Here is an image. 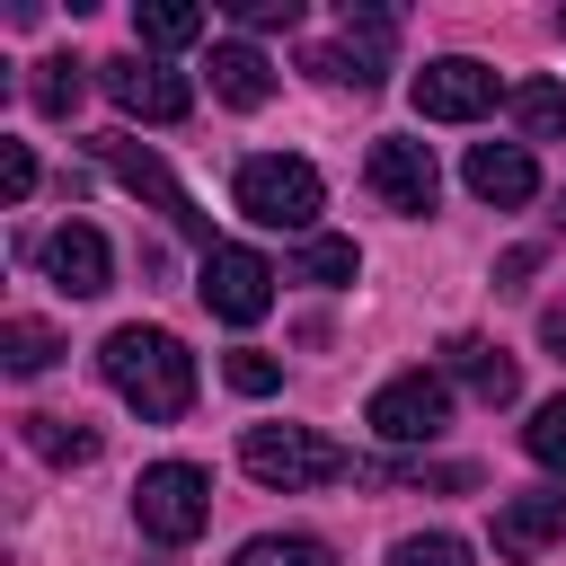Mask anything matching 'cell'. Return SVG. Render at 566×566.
<instances>
[{"label":"cell","mask_w":566,"mask_h":566,"mask_svg":"<svg viewBox=\"0 0 566 566\" xmlns=\"http://www.w3.org/2000/svg\"><path fill=\"white\" fill-rule=\"evenodd\" d=\"M97 159L115 168V186H124V195H142V203H159V212H168V221H177L186 239H203V212H195V203H186V186H177V177L159 168V150H142V142H124V133H106V142H97Z\"/></svg>","instance_id":"obj_8"},{"label":"cell","mask_w":566,"mask_h":566,"mask_svg":"<svg viewBox=\"0 0 566 566\" xmlns=\"http://www.w3.org/2000/svg\"><path fill=\"white\" fill-rule=\"evenodd\" d=\"M460 177H469V195H478V203H495V212H513V203H531V195H539V168H531V150H522V142H478Z\"/></svg>","instance_id":"obj_12"},{"label":"cell","mask_w":566,"mask_h":566,"mask_svg":"<svg viewBox=\"0 0 566 566\" xmlns=\"http://www.w3.org/2000/svg\"><path fill=\"white\" fill-rule=\"evenodd\" d=\"M363 177H371V195H380L389 212H433V195H442V168H433L424 142H371Z\"/></svg>","instance_id":"obj_9"},{"label":"cell","mask_w":566,"mask_h":566,"mask_svg":"<svg viewBox=\"0 0 566 566\" xmlns=\"http://www.w3.org/2000/svg\"><path fill=\"white\" fill-rule=\"evenodd\" d=\"M513 124H522L531 142H557V133H566V88H557V80H522V88H513Z\"/></svg>","instance_id":"obj_18"},{"label":"cell","mask_w":566,"mask_h":566,"mask_svg":"<svg viewBox=\"0 0 566 566\" xmlns=\"http://www.w3.org/2000/svg\"><path fill=\"white\" fill-rule=\"evenodd\" d=\"M354 265H363L354 239H310V248H301V274H310V283H354Z\"/></svg>","instance_id":"obj_24"},{"label":"cell","mask_w":566,"mask_h":566,"mask_svg":"<svg viewBox=\"0 0 566 566\" xmlns=\"http://www.w3.org/2000/svg\"><path fill=\"white\" fill-rule=\"evenodd\" d=\"M212 97H221V106H239V115H248V106H265V97H274V62H265L256 44H239V35H230V44H212Z\"/></svg>","instance_id":"obj_14"},{"label":"cell","mask_w":566,"mask_h":566,"mask_svg":"<svg viewBox=\"0 0 566 566\" xmlns=\"http://www.w3.org/2000/svg\"><path fill=\"white\" fill-rule=\"evenodd\" d=\"M53 354H62V336H53L44 318H9V327H0V363H9L18 380H27V371H44Z\"/></svg>","instance_id":"obj_19"},{"label":"cell","mask_w":566,"mask_h":566,"mask_svg":"<svg viewBox=\"0 0 566 566\" xmlns=\"http://www.w3.org/2000/svg\"><path fill=\"white\" fill-rule=\"evenodd\" d=\"M97 371L115 380L124 407H142L150 424H177L195 407V354L168 336V327H115L97 345Z\"/></svg>","instance_id":"obj_1"},{"label":"cell","mask_w":566,"mask_h":566,"mask_svg":"<svg viewBox=\"0 0 566 566\" xmlns=\"http://www.w3.org/2000/svg\"><path fill=\"white\" fill-rule=\"evenodd\" d=\"M203 310L212 318H230V327H256L265 310H274V265L256 256V248H203Z\"/></svg>","instance_id":"obj_6"},{"label":"cell","mask_w":566,"mask_h":566,"mask_svg":"<svg viewBox=\"0 0 566 566\" xmlns=\"http://www.w3.org/2000/svg\"><path fill=\"white\" fill-rule=\"evenodd\" d=\"M35 256H44V274H53L71 301H97V292H106V274H115V256H106V239H97L88 221H62Z\"/></svg>","instance_id":"obj_11"},{"label":"cell","mask_w":566,"mask_h":566,"mask_svg":"<svg viewBox=\"0 0 566 566\" xmlns=\"http://www.w3.org/2000/svg\"><path fill=\"white\" fill-rule=\"evenodd\" d=\"M0 195H9V203L35 195V159H27V142H0Z\"/></svg>","instance_id":"obj_26"},{"label":"cell","mask_w":566,"mask_h":566,"mask_svg":"<svg viewBox=\"0 0 566 566\" xmlns=\"http://www.w3.org/2000/svg\"><path fill=\"white\" fill-rule=\"evenodd\" d=\"M133 35H142L150 53H177V44L203 35V9H195V0H142V9H133Z\"/></svg>","instance_id":"obj_17"},{"label":"cell","mask_w":566,"mask_h":566,"mask_svg":"<svg viewBox=\"0 0 566 566\" xmlns=\"http://www.w3.org/2000/svg\"><path fill=\"white\" fill-rule=\"evenodd\" d=\"M221 380H230L239 398H265V389H283V363H274V354H248V345H239V354L221 363Z\"/></svg>","instance_id":"obj_25"},{"label":"cell","mask_w":566,"mask_h":566,"mask_svg":"<svg viewBox=\"0 0 566 566\" xmlns=\"http://www.w3.org/2000/svg\"><path fill=\"white\" fill-rule=\"evenodd\" d=\"M539 345L566 363V301H548V310H539Z\"/></svg>","instance_id":"obj_28"},{"label":"cell","mask_w":566,"mask_h":566,"mask_svg":"<svg viewBox=\"0 0 566 566\" xmlns=\"http://www.w3.org/2000/svg\"><path fill=\"white\" fill-rule=\"evenodd\" d=\"M230 18H239V27H292L301 0H230Z\"/></svg>","instance_id":"obj_27"},{"label":"cell","mask_w":566,"mask_h":566,"mask_svg":"<svg viewBox=\"0 0 566 566\" xmlns=\"http://www.w3.org/2000/svg\"><path fill=\"white\" fill-rule=\"evenodd\" d=\"M239 566H336V557H327V539H283V531H265V539L239 548Z\"/></svg>","instance_id":"obj_20"},{"label":"cell","mask_w":566,"mask_h":566,"mask_svg":"<svg viewBox=\"0 0 566 566\" xmlns=\"http://www.w3.org/2000/svg\"><path fill=\"white\" fill-rule=\"evenodd\" d=\"M557 27H566V18H557Z\"/></svg>","instance_id":"obj_30"},{"label":"cell","mask_w":566,"mask_h":566,"mask_svg":"<svg viewBox=\"0 0 566 566\" xmlns=\"http://www.w3.org/2000/svg\"><path fill=\"white\" fill-rule=\"evenodd\" d=\"M106 97H115L124 115H142V124H186V106H195V88H186L177 71H159V62H142V53H124V62H106Z\"/></svg>","instance_id":"obj_10"},{"label":"cell","mask_w":566,"mask_h":566,"mask_svg":"<svg viewBox=\"0 0 566 566\" xmlns=\"http://www.w3.org/2000/svg\"><path fill=\"white\" fill-rule=\"evenodd\" d=\"M557 221H566V212H557Z\"/></svg>","instance_id":"obj_29"},{"label":"cell","mask_w":566,"mask_h":566,"mask_svg":"<svg viewBox=\"0 0 566 566\" xmlns=\"http://www.w3.org/2000/svg\"><path fill=\"white\" fill-rule=\"evenodd\" d=\"M18 433H27V451H35V460H53V469L97 460V433H88L80 416H18Z\"/></svg>","instance_id":"obj_16"},{"label":"cell","mask_w":566,"mask_h":566,"mask_svg":"<svg viewBox=\"0 0 566 566\" xmlns=\"http://www.w3.org/2000/svg\"><path fill=\"white\" fill-rule=\"evenodd\" d=\"M451 371H460V380H469V398H486V407H513V398H522V371H513V354H504V345L460 336V345H451Z\"/></svg>","instance_id":"obj_15"},{"label":"cell","mask_w":566,"mask_h":566,"mask_svg":"<svg viewBox=\"0 0 566 566\" xmlns=\"http://www.w3.org/2000/svg\"><path fill=\"white\" fill-rule=\"evenodd\" d=\"M416 115L424 124H469V115H486L495 106V71L486 62H469V53H442V62H424L416 71Z\"/></svg>","instance_id":"obj_7"},{"label":"cell","mask_w":566,"mask_h":566,"mask_svg":"<svg viewBox=\"0 0 566 566\" xmlns=\"http://www.w3.org/2000/svg\"><path fill=\"white\" fill-rule=\"evenodd\" d=\"M363 424H371L380 442H433V433L451 424V389H442V371H398V380H380L371 407H363Z\"/></svg>","instance_id":"obj_5"},{"label":"cell","mask_w":566,"mask_h":566,"mask_svg":"<svg viewBox=\"0 0 566 566\" xmlns=\"http://www.w3.org/2000/svg\"><path fill=\"white\" fill-rule=\"evenodd\" d=\"M548 539H566V495H513L495 504V557H539Z\"/></svg>","instance_id":"obj_13"},{"label":"cell","mask_w":566,"mask_h":566,"mask_svg":"<svg viewBox=\"0 0 566 566\" xmlns=\"http://www.w3.org/2000/svg\"><path fill=\"white\" fill-rule=\"evenodd\" d=\"M230 195H239V212H248V221H265V230H310V221H318V203H327L318 168H310V159H283V150L239 159Z\"/></svg>","instance_id":"obj_3"},{"label":"cell","mask_w":566,"mask_h":566,"mask_svg":"<svg viewBox=\"0 0 566 566\" xmlns=\"http://www.w3.org/2000/svg\"><path fill=\"white\" fill-rule=\"evenodd\" d=\"M27 88H35V106H44V115H71V106H80V62H71V53H53V62H35V80H27Z\"/></svg>","instance_id":"obj_21"},{"label":"cell","mask_w":566,"mask_h":566,"mask_svg":"<svg viewBox=\"0 0 566 566\" xmlns=\"http://www.w3.org/2000/svg\"><path fill=\"white\" fill-rule=\"evenodd\" d=\"M389 566H469V539H451V531H416V539L389 548Z\"/></svg>","instance_id":"obj_23"},{"label":"cell","mask_w":566,"mask_h":566,"mask_svg":"<svg viewBox=\"0 0 566 566\" xmlns=\"http://www.w3.org/2000/svg\"><path fill=\"white\" fill-rule=\"evenodd\" d=\"M239 460H248L256 486H283V495L354 478V451L327 442V433H310V424H248V433H239Z\"/></svg>","instance_id":"obj_2"},{"label":"cell","mask_w":566,"mask_h":566,"mask_svg":"<svg viewBox=\"0 0 566 566\" xmlns=\"http://www.w3.org/2000/svg\"><path fill=\"white\" fill-rule=\"evenodd\" d=\"M133 522H142L150 539L186 548V539L212 522V478H203L195 460H150V469H142V486H133Z\"/></svg>","instance_id":"obj_4"},{"label":"cell","mask_w":566,"mask_h":566,"mask_svg":"<svg viewBox=\"0 0 566 566\" xmlns=\"http://www.w3.org/2000/svg\"><path fill=\"white\" fill-rule=\"evenodd\" d=\"M522 442H531V460H539V469H557V478H566V398H548V407L522 424Z\"/></svg>","instance_id":"obj_22"}]
</instances>
